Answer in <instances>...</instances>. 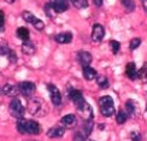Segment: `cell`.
<instances>
[{"label":"cell","mask_w":147,"mask_h":141,"mask_svg":"<svg viewBox=\"0 0 147 141\" xmlns=\"http://www.w3.org/2000/svg\"><path fill=\"white\" fill-rule=\"evenodd\" d=\"M28 110L30 113L33 116H36V117H44L48 111L47 104L41 98H33V99H30L28 104Z\"/></svg>","instance_id":"cell-1"},{"label":"cell","mask_w":147,"mask_h":141,"mask_svg":"<svg viewBox=\"0 0 147 141\" xmlns=\"http://www.w3.org/2000/svg\"><path fill=\"white\" fill-rule=\"evenodd\" d=\"M17 130L21 134H39L41 128L35 121L20 119L17 123Z\"/></svg>","instance_id":"cell-2"},{"label":"cell","mask_w":147,"mask_h":141,"mask_svg":"<svg viewBox=\"0 0 147 141\" xmlns=\"http://www.w3.org/2000/svg\"><path fill=\"white\" fill-rule=\"evenodd\" d=\"M99 109L102 116L105 117H111L115 113V106H113V99L111 96L105 95L99 99Z\"/></svg>","instance_id":"cell-3"},{"label":"cell","mask_w":147,"mask_h":141,"mask_svg":"<svg viewBox=\"0 0 147 141\" xmlns=\"http://www.w3.org/2000/svg\"><path fill=\"white\" fill-rule=\"evenodd\" d=\"M9 110H10V113H11L12 117H15L17 119H22L23 116H24V112H26L24 106L22 105L20 99H17V98H13V99L11 100Z\"/></svg>","instance_id":"cell-4"},{"label":"cell","mask_w":147,"mask_h":141,"mask_svg":"<svg viewBox=\"0 0 147 141\" xmlns=\"http://www.w3.org/2000/svg\"><path fill=\"white\" fill-rule=\"evenodd\" d=\"M17 87H18V92H20L21 94H23L24 96L30 98L35 93V84L33 82L24 81V82H21Z\"/></svg>","instance_id":"cell-5"},{"label":"cell","mask_w":147,"mask_h":141,"mask_svg":"<svg viewBox=\"0 0 147 141\" xmlns=\"http://www.w3.org/2000/svg\"><path fill=\"white\" fill-rule=\"evenodd\" d=\"M47 89L50 90V94H51V100L54 105H60L62 103V94H60L59 89L53 84H47Z\"/></svg>","instance_id":"cell-6"},{"label":"cell","mask_w":147,"mask_h":141,"mask_svg":"<svg viewBox=\"0 0 147 141\" xmlns=\"http://www.w3.org/2000/svg\"><path fill=\"white\" fill-rule=\"evenodd\" d=\"M77 111L82 116V118L84 121H92V118H93V110H92L88 103H84L82 106L77 107Z\"/></svg>","instance_id":"cell-7"},{"label":"cell","mask_w":147,"mask_h":141,"mask_svg":"<svg viewBox=\"0 0 147 141\" xmlns=\"http://www.w3.org/2000/svg\"><path fill=\"white\" fill-rule=\"evenodd\" d=\"M69 96H70V99L72 100V103L75 104L76 109H77V107H80V106H82L83 104L86 103L84 98H83L82 93H81V92H80V90L71 89V90H70V93H69Z\"/></svg>","instance_id":"cell-8"},{"label":"cell","mask_w":147,"mask_h":141,"mask_svg":"<svg viewBox=\"0 0 147 141\" xmlns=\"http://www.w3.org/2000/svg\"><path fill=\"white\" fill-rule=\"evenodd\" d=\"M104 35H105V29L101 24H94L93 30H92V40L99 42L102 40Z\"/></svg>","instance_id":"cell-9"},{"label":"cell","mask_w":147,"mask_h":141,"mask_svg":"<svg viewBox=\"0 0 147 141\" xmlns=\"http://www.w3.org/2000/svg\"><path fill=\"white\" fill-rule=\"evenodd\" d=\"M52 9L54 10L56 13H62V12H65L69 7V3L64 1V0H56V1L51 3Z\"/></svg>","instance_id":"cell-10"},{"label":"cell","mask_w":147,"mask_h":141,"mask_svg":"<svg viewBox=\"0 0 147 141\" xmlns=\"http://www.w3.org/2000/svg\"><path fill=\"white\" fill-rule=\"evenodd\" d=\"M60 123H62L65 128H68V129H72V128H75L77 124V118H76L75 115H66L62 118Z\"/></svg>","instance_id":"cell-11"},{"label":"cell","mask_w":147,"mask_h":141,"mask_svg":"<svg viewBox=\"0 0 147 141\" xmlns=\"http://www.w3.org/2000/svg\"><path fill=\"white\" fill-rule=\"evenodd\" d=\"M65 133V129L60 125H54L52 127L50 130L47 132V136L48 138H52V139H57V138H62Z\"/></svg>","instance_id":"cell-12"},{"label":"cell","mask_w":147,"mask_h":141,"mask_svg":"<svg viewBox=\"0 0 147 141\" xmlns=\"http://www.w3.org/2000/svg\"><path fill=\"white\" fill-rule=\"evenodd\" d=\"M78 62L81 63V65L83 66V68L89 66V64L92 62V54L89 52H86V51L78 52Z\"/></svg>","instance_id":"cell-13"},{"label":"cell","mask_w":147,"mask_h":141,"mask_svg":"<svg viewBox=\"0 0 147 141\" xmlns=\"http://www.w3.org/2000/svg\"><path fill=\"white\" fill-rule=\"evenodd\" d=\"M125 74H127L128 78H130V80L138 78V70H136L135 63H128L127 68H125Z\"/></svg>","instance_id":"cell-14"},{"label":"cell","mask_w":147,"mask_h":141,"mask_svg":"<svg viewBox=\"0 0 147 141\" xmlns=\"http://www.w3.org/2000/svg\"><path fill=\"white\" fill-rule=\"evenodd\" d=\"M3 93L7 96H16L18 94V87L15 84H5L3 88Z\"/></svg>","instance_id":"cell-15"},{"label":"cell","mask_w":147,"mask_h":141,"mask_svg":"<svg viewBox=\"0 0 147 141\" xmlns=\"http://www.w3.org/2000/svg\"><path fill=\"white\" fill-rule=\"evenodd\" d=\"M125 109H127V112L125 113L131 116V117H134V116L136 115L138 110H139L138 109V104L134 101V100H128L127 104H125Z\"/></svg>","instance_id":"cell-16"},{"label":"cell","mask_w":147,"mask_h":141,"mask_svg":"<svg viewBox=\"0 0 147 141\" xmlns=\"http://www.w3.org/2000/svg\"><path fill=\"white\" fill-rule=\"evenodd\" d=\"M22 52L27 56H32L35 53V46L30 41H24L22 44Z\"/></svg>","instance_id":"cell-17"},{"label":"cell","mask_w":147,"mask_h":141,"mask_svg":"<svg viewBox=\"0 0 147 141\" xmlns=\"http://www.w3.org/2000/svg\"><path fill=\"white\" fill-rule=\"evenodd\" d=\"M72 40V35L71 33H60L56 36V41L59 44H69Z\"/></svg>","instance_id":"cell-18"},{"label":"cell","mask_w":147,"mask_h":141,"mask_svg":"<svg viewBox=\"0 0 147 141\" xmlns=\"http://www.w3.org/2000/svg\"><path fill=\"white\" fill-rule=\"evenodd\" d=\"M83 77L86 80H88V81H90V80H94L96 77V72L90 66H86V68H83Z\"/></svg>","instance_id":"cell-19"},{"label":"cell","mask_w":147,"mask_h":141,"mask_svg":"<svg viewBox=\"0 0 147 141\" xmlns=\"http://www.w3.org/2000/svg\"><path fill=\"white\" fill-rule=\"evenodd\" d=\"M17 36L20 38L21 40L24 41H29V30L27 28H24V27H21V28H18L17 29V32H16Z\"/></svg>","instance_id":"cell-20"},{"label":"cell","mask_w":147,"mask_h":141,"mask_svg":"<svg viewBox=\"0 0 147 141\" xmlns=\"http://www.w3.org/2000/svg\"><path fill=\"white\" fill-rule=\"evenodd\" d=\"M22 17H23V20L26 21V22H28V23H30V24H34L36 23V21L39 20L38 17H35L32 12H29V11H24L23 13H22Z\"/></svg>","instance_id":"cell-21"},{"label":"cell","mask_w":147,"mask_h":141,"mask_svg":"<svg viewBox=\"0 0 147 141\" xmlns=\"http://www.w3.org/2000/svg\"><path fill=\"white\" fill-rule=\"evenodd\" d=\"M96 82H98V86L100 88H107L109 87V80L107 77H105L104 75H96Z\"/></svg>","instance_id":"cell-22"},{"label":"cell","mask_w":147,"mask_h":141,"mask_svg":"<svg viewBox=\"0 0 147 141\" xmlns=\"http://www.w3.org/2000/svg\"><path fill=\"white\" fill-rule=\"evenodd\" d=\"M138 78H140L144 82H147V63L144 64L142 68L138 71Z\"/></svg>","instance_id":"cell-23"},{"label":"cell","mask_w":147,"mask_h":141,"mask_svg":"<svg viewBox=\"0 0 147 141\" xmlns=\"http://www.w3.org/2000/svg\"><path fill=\"white\" fill-rule=\"evenodd\" d=\"M127 117H128V115L124 112V111H118V113L116 115V121H117V123L118 124H123L124 122L127 121Z\"/></svg>","instance_id":"cell-24"},{"label":"cell","mask_w":147,"mask_h":141,"mask_svg":"<svg viewBox=\"0 0 147 141\" xmlns=\"http://www.w3.org/2000/svg\"><path fill=\"white\" fill-rule=\"evenodd\" d=\"M72 5L77 9H86L88 7V1H86V0H74Z\"/></svg>","instance_id":"cell-25"},{"label":"cell","mask_w":147,"mask_h":141,"mask_svg":"<svg viewBox=\"0 0 147 141\" xmlns=\"http://www.w3.org/2000/svg\"><path fill=\"white\" fill-rule=\"evenodd\" d=\"M122 5L124 6V9L128 12H131L135 10V3L134 1H129V0H125V1H122Z\"/></svg>","instance_id":"cell-26"},{"label":"cell","mask_w":147,"mask_h":141,"mask_svg":"<svg viewBox=\"0 0 147 141\" xmlns=\"http://www.w3.org/2000/svg\"><path fill=\"white\" fill-rule=\"evenodd\" d=\"M119 47H121V45H119L118 41H116V40H111V41H110V48H111L112 53H117L119 51Z\"/></svg>","instance_id":"cell-27"},{"label":"cell","mask_w":147,"mask_h":141,"mask_svg":"<svg viewBox=\"0 0 147 141\" xmlns=\"http://www.w3.org/2000/svg\"><path fill=\"white\" fill-rule=\"evenodd\" d=\"M140 44H141V40L135 38V39H133L130 41V50H136V48L140 46Z\"/></svg>","instance_id":"cell-28"},{"label":"cell","mask_w":147,"mask_h":141,"mask_svg":"<svg viewBox=\"0 0 147 141\" xmlns=\"http://www.w3.org/2000/svg\"><path fill=\"white\" fill-rule=\"evenodd\" d=\"M10 52V48L6 45H0V56H9Z\"/></svg>","instance_id":"cell-29"},{"label":"cell","mask_w":147,"mask_h":141,"mask_svg":"<svg viewBox=\"0 0 147 141\" xmlns=\"http://www.w3.org/2000/svg\"><path fill=\"white\" fill-rule=\"evenodd\" d=\"M46 13L48 15V17H51V18H54V15H56V12H54V10L52 9V6H51V3L46 5Z\"/></svg>","instance_id":"cell-30"},{"label":"cell","mask_w":147,"mask_h":141,"mask_svg":"<svg viewBox=\"0 0 147 141\" xmlns=\"http://www.w3.org/2000/svg\"><path fill=\"white\" fill-rule=\"evenodd\" d=\"M5 29V16H4V12L0 11V33H3Z\"/></svg>","instance_id":"cell-31"},{"label":"cell","mask_w":147,"mask_h":141,"mask_svg":"<svg viewBox=\"0 0 147 141\" xmlns=\"http://www.w3.org/2000/svg\"><path fill=\"white\" fill-rule=\"evenodd\" d=\"M34 27H35V29H38V30H42V29H44V27H45V23L42 22L41 20H38V21H36V23L34 24Z\"/></svg>","instance_id":"cell-32"},{"label":"cell","mask_w":147,"mask_h":141,"mask_svg":"<svg viewBox=\"0 0 147 141\" xmlns=\"http://www.w3.org/2000/svg\"><path fill=\"white\" fill-rule=\"evenodd\" d=\"M131 140L133 141H140V140H141V138H140V134L136 133V132H133L131 133Z\"/></svg>","instance_id":"cell-33"},{"label":"cell","mask_w":147,"mask_h":141,"mask_svg":"<svg viewBox=\"0 0 147 141\" xmlns=\"http://www.w3.org/2000/svg\"><path fill=\"white\" fill-rule=\"evenodd\" d=\"M94 5L98 6V7H101V6H102V1H101V0H94Z\"/></svg>","instance_id":"cell-34"},{"label":"cell","mask_w":147,"mask_h":141,"mask_svg":"<svg viewBox=\"0 0 147 141\" xmlns=\"http://www.w3.org/2000/svg\"><path fill=\"white\" fill-rule=\"evenodd\" d=\"M142 6H144V9H145V10H146V12H147V0L142 1Z\"/></svg>","instance_id":"cell-35"},{"label":"cell","mask_w":147,"mask_h":141,"mask_svg":"<svg viewBox=\"0 0 147 141\" xmlns=\"http://www.w3.org/2000/svg\"><path fill=\"white\" fill-rule=\"evenodd\" d=\"M84 141H94V140H87V139H86Z\"/></svg>","instance_id":"cell-36"}]
</instances>
